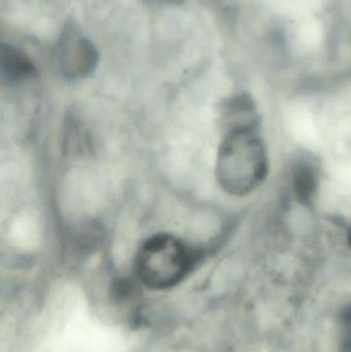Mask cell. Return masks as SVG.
Instances as JSON below:
<instances>
[{"mask_svg":"<svg viewBox=\"0 0 351 352\" xmlns=\"http://www.w3.org/2000/svg\"><path fill=\"white\" fill-rule=\"evenodd\" d=\"M0 72L2 80L12 84L32 76L34 74V66L31 60L20 50L2 43L0 49Z\"/></svg>","mask_w":351,"mask_h":352,"instance_id":"cell-5","label":"cell"},{"mask_svg":"<svg viewBox=\"0 0 351 352\" xmlns=\"http://www.w3.org/2000/svg\"><path fill=\"white\" fill-rule=\"evenodd\" d=\"M98 55L92 43L82 37L70 39L62 53V68L71 78H84L96 67Z\"/></svg>","mask_w":351,"mask_h":352,"instance_id":"cell-4","label":"cell"},{"mask_svg":"<svg viewBox=\"0 0 351 352\" xmlns=\"http://www.w3.org/2000/svg\"><path fill=\"white\" fill-rule=\"evenodd\" d=\"M197 254L185 242L169 234L146 240L136 258V274L148 289H172L191 272Z\"/></svg>","mask_w":351,"mask_h":352,"instance_id":"cell-2","label":"cell"},{"mask_svg":"<svg viewBox=\"0 0 351 352\" xmlns=\"http://www.w3.org/2000/svg\"><path fill=\"white\" fill-rule=\"evenodd\" d=\"M268 173L269 158L260 125L227 130L216 158V176L220 188L233 196H245L264 184Z\"/></svg>","mask_w":351,"mask_h":352,"instance_id":"cell-1","label":"cell"},{"mask_svg":"<svg viewBox=\"0 0 351 352\" xmlns=\"http://www.w3.org/2000/svg\"><path fill=\"white\" fill-rule=\"evenodd\" d=\"M340 351L351 352V303L341 312L339 320Z\"/></svg>","mask_w":351,"mask_h":352,"instance_id":"cell-6","label":"cell"},{"mask_svg":"<svg viewBox=\"0 0 351 352\" xmlns=\"http://www.w3.org/2000/svg\"><path fill=\"white\" fill-rule=\"evenodd\" d=\"M321 171L315 159L308 156L297 158L290 170L291 190L299 204L311 207L317 200Z\"/></svg>","mask_w":351,"mask_h":352,"instance_id":"cell-3","label":"cell"},{"mask_svg":"<svg viewBox=\"0 0 351 352\" xmlns=\"http://www.w3.org/2000/svg\"><path fill=\"white\" fill-rule=\"evenodd\" d=\"M348 243H350V246L351 248V225L350 228V231H348Z\"/></svg>","mask_w":351,"mask_h":352,"instance_id":"cell-7","label":"cell"}]
</instances>
